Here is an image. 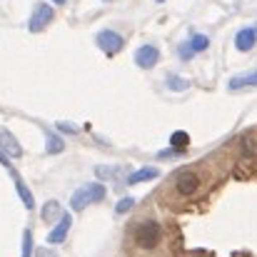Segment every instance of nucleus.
<instances>
[{"instance_id":"obj_18","label":"nucleus","mask_w":257,"mask_h":257,"mask_svg":"<svg viewBox=\"0 0 257 257\" xmlns=\"http://www.w3.org/2000/svg\"><path fill=\"white\" fill-rule=\"evenodd\" d=\"M133 207H135V197H122V200L115 205V212H117V215H125V212H130Z\"/></svg>"},{"instance_id":"obj_21","label":"nucleus","mask_w":257,"mask_h":257,"mask_svg":"<svg viewBox=\"0 0 257 257\" xmlns=\"http://www.w3.org/2000/svg\"><path fill=\"white\" fill-rule=\"evenodd\" d=\"M177 155H185V148H168V150H160L158 153V158H163V160H170V158H177Z\"/></svg>"},{"instance_id":"obj_24","label":"nucleus","mask_w":257,"mask_h":257,"mask_svg":"<svg viewBox=\"0 0 257 257\" xmlns=\"http://www.w3.org/2000/svg\"><path fill=\"white\" fill-rule=\"evenodd\" d=\"M0 163H3V165H8V155H5L3 150H0Z\"/></svg>"},{"instance_id":"obj_16","label":"nucleus","mask_w":257,"mask_h":257,"mask_svg":"<svg viewBox=\"0 0 257 257\" xmlns=\"http://www.w3.org/2000/svg\"><path fill=\"white\" fill-rule=\"evenodd\" d=\"M165 85H168V90H175V92H182V90H187V87H190V83H187V80H182L180 75H168Z\"/></svg>"},{"instance_id":"obj_11","label":"nucleus","mask_w":257,"mask_h":257,"mask_svg":"<svg viewBox=\"0 0 257 257\" xmlns=\"http://www.w3.org/2000/svg\"><path fill=\"white\" fill-rule=\"evenodd\" d=\"M60 215H63V207H60L58 200H48V202L43 205V210H40V217H43L45 222H55V220H60Z\"/></svg>"},{"instance_id":"obj_25","label":"nucleus","mask_w":257,"mask_h":257,"mask_svg":"<svg viewBox=\"0 0 257 257\" xmlns=\"http://www.w3.org/2000/svg\"><path fill=\"white\" fill-rule=\"evenodd\" d=\"M53 3H55V5H65L68 0H53Z\"/></svg>"},{"instance_id":"obj_6","label":"nucleus","mask_w":257,"mask_h":257,"mask_svg":"<svg viewBox=\"0 0 257 257\" xmlns=\"http://www.w3.org/2000/svg\"><path fill=\"white\" fill-rule=\"evenodd\" d=\"M197 187H200V177H197V172H192V170L182 172V175L177 177V182H175V190H177V195H182V197L195 195Z\"/></svg>"},{"instance_id":"obj_2","label":"nucleus","mask_w":257,"mask_h":257,"mask_svg":"<svg viewBox=\"0 0 257 257\" xmlns=\"http://www.w3.org/2000/svg\"><path fill=\"white\" fill-rule=\"evenodd\" d=\"M105 185L102 182H90L85 187H80V190H75L73 192V197H70V207L75 210V212H83L87 205H92V202H100L102 197H105Z\"/></svg>"},{"instance_id":"obj_15","label":"nucleus","mask_w":257,"mask_h":257,"mask_svg":"<svg viewBox=\"0 0 257 257\" xmlns=\"http://www.w3.org/2000/svg\"><path fill=\"white\" fill-rule=\"evenodd\" d=\"M187 48H190L192 53H205V50L210 48V38L197 33V35H192V38H190V45H187Z\"/></svg>"},{"instance_id":"obj_12","label":"nucleus","mask_w":257,"mask_h":257,"mask_svg":"<svg viewBox=\"0 0 257 257\" xmlns=\"http://www.w3.org/2000/svg\"><path fill=\"white\" fill-rule=\"evenodd\" d=\"M158 175H160L158 168H140V170H135L127 177V185H143V182H150V180L158 177Z\"/></svg>"},{"instance_id":"obj_23","label":"nucleus","mask_w":257,"mask_h":257,"mask_svg":"<svg viewBox=\"0 0 257 257\" xmlns=\"http://www.w3.org/2000/svg\"><path fill=\"white\" fill-rule=\"evenodd\" d=\"M35 257H58L53 250H48V247H38L35 250Z\"/></svg>"},{"instance_id":"obj_26","label":"nucleus","mask_w":257,"mask_h":257,"mask_svg":"<svg viewBox=\"0 0 257 257\" xmlns=\"http://www.w3.org/2000/svg\"><path fill=\"white\" fill-rule=\"evenodd\" d=\"M102 3H115V0H102Z\"/></svg>"},{"instance_id":"obj_19","label":"nucleus","mask_w":257,"mask_h":257,"mask_svg":"<svg viewBox=\"0 0 257 257\" xmlns=\"http://www.w3.org/2000/svg\"><path fill=\"white\" fill-rule=\"evenodd\" d=\"M23 257H33V232H23Z\"/></svg>"},{"instance_id":"obj_1","label":"nucleus","mask_w":257,"mask_h":257,"mask_svg":"<svg viewBox=\"0 0 257 257\" xmlns=\"http://www.w3.org/2000/svg\"><path fill=\"white\" fill-rule=\"evenodd\" d=\"M163 242V227L155 222V220H143L138 227H135V245L140 250H155L158 245Z\"/></svg>"},{"instance_id":"obj_10","label":"nucleus","mask_w":257,"mask_h":257,"mask_svg":"<svg viewBox=\"0 0 257 257\" xmlns=\"http://www.w3.org/2000/svg\"><path fill=\"white\" fill-rule=\"evenodd\" d=\"M230 90H245V87H257V70H250V73H242V75H235L230 83H227Z\"/></svg>"},{"instance_id":"obj_8","label":"nucleus","mask_w":257,"mask_h":257,"mask_svg":"<svg viewBox=\"0 0 257 257\" xmlns=\"http://www.w3.org/2000/svg\"><path fill=\"white\" fill-rule=\"evenodd\" d=\"M255 45H257L255 28H242V30H237V35H235V48H237L240 53H250Z\"/></svg>"},{"instance_id":"obj_27","label":"nucleus","mask_w":257,"mask_h":257,"mask_svg":"<svg viewBox=\"0 0 257 257\" xmlns=\"http://www.w3.org/2000/svg\"><path fill=\"white\" fill-rule=\"evenodd\" d=\"M155 3H165V0H155Z\"/></svg>"},{"instance_id":"obj_7","label":"nucleus","mask_w":257,"mask_h":257,"mask_svg":"<svg viewBox=\"0 0 257 257\" xmlns=\"http://www.w3.org/2000/svg\"><path fill=\"white\" fill-rule=\"evenodd\" d=\"M0 150L8 158H23V148H20V143L15 140V135L8 127H0Z\"/></svg>"},{"instance_id":"obj_14","label":"nucleus","mask_w":257,"mask_h":257,"mask_svg":"<svg viewBox=\"0 0 257 257\" xmlns=\"http://www.w3.org/2000/svg\"><path fill=\"white\" fill-rule=\"evenodd\" d=\"M63 150H65L63 138H60L58 133H48V135H45V153H48V155H58V153H63Z\"/></svg>"},{"instance_id":"obj_4","label":"nucleus","mask_w":257,"mask_h":257,"mask_svg":"<svg viewBox=\"0 0 257 257\" xmlns=\"http://www.w3.org/2000/svg\"><path fill=\"white\" fill-rule=\"evenodd\" d=\"M95 43H97V48H100L105 55H115V53H120L122 45H125L122 35L115 33V30H100V33L95 35Z\"/></svg>"},{"instance_id":"obj_3","label":"nucleus","mask_w":257,"mask_h":257,"mask_svg":"<svg viewBox=\"0 0 257 257\" xmlns=\"http://www.w3.org/2000/svg\"><path fill=\"white\" fill-rule=\"evenodd\" d=\"M53 18H55V10H53L48 3H38V5L33 8V15H30V23H28L30 33H40V30H45V28L53 23Z\"/></svg>"},{"instance_id":"obj_22","label":"nucleus","mask_w":257,"mask_h":257,"mask_svg":"<svg viewBox=\"0 0 257 257\" xmlns=\"http://www.w3.org/2000/svg\"><path fill=\"white\" fill-rule=\"evenodd\" d=\"M58 130L68 133V135H78V125H73V122H58Z\"/></svg>"},{"instance_id":"obj_17","label":"nucleus","mask_w":257,"mask_h":257,"mask_svg":"<svg viewBox=\"0 0 257 257\" xmlns=\"http://www.w3.org/2000/svg\"><path fill=\"white\" fill-rule=\"evenodd\" d=\"M187 143H190V135H187L185 130H175V133L170 135L172 148H187Z\"/></svg>"},{"instance_id":"obj_5","label":"nucleus","mask_w":257,"mask_h":257,"mask_svg":"<svg viewBox=\"0 0 257 257\" xmlns=\"http://www.w3.org/2000/svg\"><path fill=\"white\" fill-rule=\"evenodd\" d=\"M158 60H160V50H158L155 45H140V48L135 50V65L143 68V70L155 68Z\"/></svg>"},{"instance_id":"obj_9","label":"nucleus","mask_w":257,"mask_h":257,"mask_svg":"<svg viewBox=\"0 0 257 257\" xmlns=\"http://www.w3.org/2000/svg\"><path fill=\"white\" fill-rule=\"evenodd\" d=\"M70 225H73L70 215H60L58 225H55V227L50 230V235H48V242H50V245H60V242L68 237V232H70Z\"/></svg>"},{"instance_id":"obj_20","label":"nucleus","mask_w":257,"mask_h":257,"mask_svg":"<svg viewBox=\"0 0 257 257\" xmlns=\"http://www.w3.org/2000/svg\"><path fill=\"white\" fill-rule=\"evenodd\" d=\"M117 172H120V168H107V165H97V168H95V175H97V177H105V180L115 177Z\"/></svg>"},{"instance_id":"obj_13","label":"nucleus","mask_w":257,"mask_h":257,"mask_svg":"<svg viewBox=\"0 0 257 257\" xmlns=\"http://www.w3.org/2000/svg\"><path fill=\"white\" fill-rule=\"evenodd\" d=\"M13 180H15V190H18V195H20V200H23V205L28 207V210H33L35 207V200H33V192L25 187V182L20 180V175H15L13 172Z\"/></svg>"}]
</instances>
